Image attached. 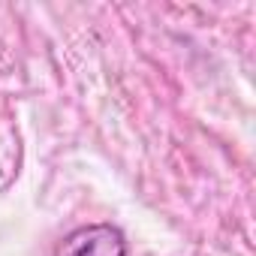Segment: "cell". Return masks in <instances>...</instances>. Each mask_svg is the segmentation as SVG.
Masks as SVG:
<instances>
[{
	"instance_id": "obj_1",
	"label": "cell",
	"mask_w": 256,
	"mask_h": 256,
	"mask_svg": "<svg viewBox=\"0 0 256 256\" xmlns=\"http://www.w3.org/2000/svg\"><path fill=\"white\" fill-rule=\"evenodd\" d=\"M60 256H126V238L112 223L78 226L64 238Z\"/></svg>"
}]
</instances>
